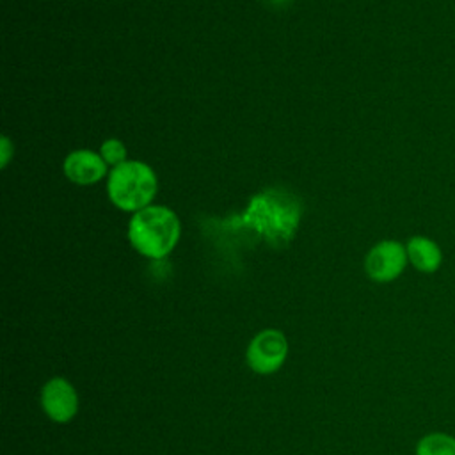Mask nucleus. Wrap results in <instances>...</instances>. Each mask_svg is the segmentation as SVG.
<instances>
[{
  "instance_id": "0eeeda50",
  "label": "nucleus",
  "mask_w": 455,
  "mask_h": 455,
  "mask_svg": "<svg viewBox=\"0 0 455 455\" xmlns=\"http://www.w3.org/2000/svg\"><path fill=\"white\" fill-rule=\"evenodd\" d=\"M405 249H407V258L416 270L432 274L441 267L443 252L434 240L418 235L409 238Z\"/></svg>"
},
{
  "instance_id": "20e7f679",
  "label": "nucleus",
  "mask_w": 455,
  "mask_h": 455,
  "mask_svg": "<svg viewBox=\"0 0 455 455\" xmlns=\"http://www.w3.org/2000/svg\"><path fill=\"white\" fill-rule=\"evenodd\" d=\"M407 249L396 240H382L375 243L364 258V270L377 283L396 279L407 265Z\"/></svg>"
},
{
  "instance_id": "6e6552de",
  "label": "nucleus",
  "mask_w": 455,
  "mask_h": 455,
  "mask_svg": "<svg viewBox=\"0 0 455 455\" xmlns=\"http://www.w3.org/2000/svg\"><path fill=\"white\" fill-rule=\"evenodd\" d=\"M416 455H455V437L444 432H434L419 439Z\"/></svg>"
},
{
  "instance_id": "39448f33",
  "label": "nucleus",
  "mask_w": 455,
  "mask_h": 455,
  "mask_svg": "<svg viewBox=\"0 0 455 455\" xmlns=\"http://www.w3.org/2000/svg\"><path fill=\"white\" fill-rule=\"evenodd\" d=\"M41 405L50 419L66 423L78 411V395L68 379L53 377L41 389Z\"/></svg>"
},
{
  "instance_id": "f257e3e1",
  "label": "nucleus",
  "mask_w": 455,
  "mask_h": 455,
  "mask_svg": "<svg viewBox=\"0 0 455 455\" xmlns=\"http://www.w3.org/2000/svg\"><path fill=\"white\" fill-rule=\"evenodd\" d=\"M180 231V219L171 208L151 204L133 213L128 226V240L139 254L160 259L176 247Z\"/></svg>"
},
{
  "instance_id": "7ed1b4c3",
  "label": "nucleus",
  "mask_w": 455,
  "mask_h": 455,
  "mask_svg": "<svg viewBox=\"0 0 455 455\" xmlns=\"http://www.w3.org/2000/svg\"><path fill=\"white\" fill-rule=\"evenodd\" d=\"M288 339L277 329H263L247 347V364L252 371L261 375L275 373L286 361Z\"/></svg>"
},
{
  "instance_id": "423d86ee",
  "label": "nucleus",
  "mask_w": 455,
  "mask_h": 455,
  "mask_svg": "<svg viewBox=\"0 0 455 455\" xmlns=\"http://www.w3.org/2000/svg\"><path fill=\"white\" fill-rule=\"evenodd\" d=\"M64 174L78 185H91L107 174V162L91 149L71 151L64 160Z\"/></svg>"
},
{
  "instance_id": "1a4fd4ad",
  "label": "nucleus",
  "mask_w": 455,
  "mask_h": 455,
  "mask_svg": "<svg viewBox=\"0 0 455 455\" xmlns=\"http://www.w3.org/2000/svg\"><path fill=\"white\" fill-rule=\"evenodd\" d=\"M100 155L107 162V165L112 167H117L123 162H126V148L117 139H107L100 148Z\"/></svg>"
},
{
  "instance_id": "f03ea898",
  "label": "nucleus",
  "mask_w": 455,
  "mask_h": 455,
  "mask_svg": "<svg viewBox=\"0 0 455 455\" xmlns=\"http://www.w3.org/2000/svg\"><path fill=\"white\" fill-rule=\"evenodd\" d=\"M158 180L155 171L139 160H126L108 172L107 192L114 206L123 212H140L151 206Z\"/></svg>"
}]
</instances>
